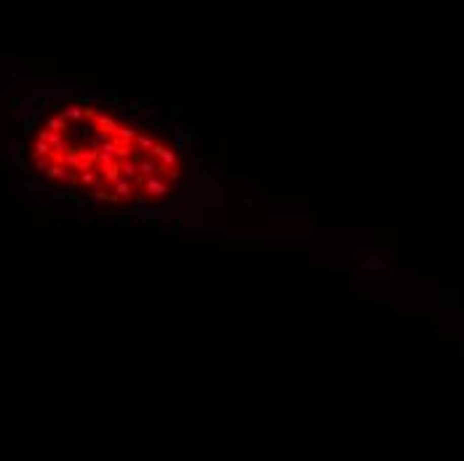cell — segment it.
Masks as SVG:
<instances>
[{
	"mask_svg": "<svg viewBox=\"0 0 464 461\" xmlns=\"http://www.w3.org/2000/svg\"><path fill=\"white\" fill-rule=\"evenodd\" d=\"M134 141L139 144L144 152H150L152 147H155V139H152V136H147V133H136V139H134Z\"/></svg>",
	"mask_w": 464,
	"mask_h": 461,
	"instance_id": "8",
	"label": "cell"
},
{
	"mask_svg": "<svg viewBox=\"0 0 464 461\" xmlns=\"http://www.w3.org/2000/svg\"><path fill=\"white\" fill-rule=\"evenodd\" d=\"M136 184H139V203H144L147 197L152 200H160V197L171 195V184L165 182V176H136Z\"/></svg>",
	"mask_w": 464,
	"mask_h": 461,
	"instance_id": "1",
	"label": "cell"
},
{
	"mask_svg": "<svg viewBox=\"0 0 464 461\" xmlns=\"http://www.w3.org/2000/svg\"><path fill=\"white\" fill-rule=\"evenodd\" d=\"M147 155H152L155 160H160L163 165H168V168H176V165H179V155H176V152H174L168 144L155 141V147H152V150L147 152Z\"/></svg>",
	"mask_w": 464,
	"mask_h": 461,
	"instance_id": "3",
	"label": "cell"
},
{
	"mask_svg": "<svg viewBox=\"0 0 464 461\" xmlns=\"http://www.w3.org/2000/svg\"><path fill=\"white\" fill-rule=\"evenodd\" d=\"M78 182L83 187H88V190H96V187L102 184V171L99 168H88V171H80Z\"/></svg>",
	"mask_w": 464,
	"mask_h": 461,
	"instance_id": "5",
	"label": "cell"
},
{
	"mask_svg": "<svg viewBox=\"0 0 464 461\" xmlns=\"http://www.w3.org/2000/svg\"><path fill=\"white\" fill-rule=\"evenodd\" d=\"M115 136H118V139H120V141H125V144H131V141L136 139V131L131 128V125H120V128H118V133H115Z\"/></svg>",
	"mask_w": 464,
	"mask_h": 461,
	"instance_id": "7",
	"label": "cell"
},
{
	"mask_svg": "<svg viewBox=\"0 0 464 461\" xmlns=\"http://www.w3.org/2000/svg\"><path fill=\"white\" fill-rule=\"evenodd\" d=\"M112 187H115V195H118V200H123V203L139 200V184H136V179H128V176H120V179L115 182Z\"/></svg>",
	"mask_w": 464,
	"mask_h": 461,
	"instance_id": "2",
	"label": "cell"
},
{
	"mask_svg": "<svg viewBox=\"0 0 464 461\" xmlns=\"http://www.w3.org/2000/svg\"><path fill=\"white\" fill-rule=\"evenodd\" d=\"M120 176H128V179H136V176H139V171H136V160H131V158H123V160H120Z\"/></svg>",
	"mask_w": 464,
	"mask_h": 461,
	"instance_id": "6",
	"label": "cell"
},
{
	"mask_svg": "<svg viewBox=\"0 0 464 461\" xmlns=\"http://www.w3.org/2000/svg\"><path fill=\"white\" fill-rule=\"evenodd\" d=\"M157 168H160V160H155L152 155L136 158V171H139V176H152V173H157Z\"/></svg>",
	"mask_w": 464,
	"mask_h": 461,
	"instance_id": "4",
	"label": "cell"
}]
</instances>
